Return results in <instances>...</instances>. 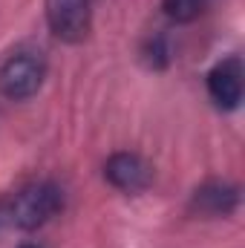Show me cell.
<instances>
[{
    "instance_id": "7",
    "label": "cell",
    "mask_w": 245,
    "mask_h": 248,
    "mask_svg": "<svg viewBox=\"0 0 245 248\" xmlns=\"http://www.w3.org/2000/svg\"><path fill=\"white\" fill-rule=\"evenodd\" d=\"M208 0H162V9L170 20L176 23H190L205 12Z\"/></svg>"
},
{
    "instance_id": "6",
    "label": "cell",
    "mask_w": 245,
    "mask_h": 248,
    "mask_svg": "<svg viewBox=\"0 0 245 248\" xmlns=\"http://www.w3.org/2000/svg\"><path fill=\"white\" fill-rule=\"evenodd\" d=\"M237 205H240V190L225 182H205L193 190L190 199V208L205 217H228L237 211Z\"/></svg>"
},
{
    "instance_id": "1",
    "label": "cell",
    "mask_w": 245,
    "mask_h": 248,
    "mask_svg": "<svg viewBox=\"0 0 245 248\" xmlns=\"http://www.w3.org/2000/svg\"><path fill=\"white\" fill-rule=\"evenodd\" d=\"M63 205V190L55 182H35L26 185L9 205V219L12 225L23 231H35L44 222H49Z\"/></svg>"
},
{
    "instance_id": "4",
    "label": "cell",
    "mask_w": 245,
    "mask_h": 248,
    "mask_svg": "<svg viewBox=\"0 0 245 248\" xmlns=\"http://www.w3.org/2000/svg\"><path fill=\"white\" fill-rule=\"evenodd\" d=\"M104 176L107 182L119 190L127 193H138L153 182V168L138 156V153H116L107 159L104 165Z\"/></svg>"
},
{
    "instance_id": "5",
    "label": "cell",
    "mask_w": 245,
    "mask_h": 248,
    "mask_svg": "<svg viewBox=\"0 0 245 248\" xmlns=\"http://www.w3.org/2000/svg\"><path fill=\"white\" fill-rule=\"evenodd\" d=\"M208 95L222 110L240 107L243 101V61L240 58H228L208 72Z\"/></svg>"
},
{
    "instance_id": "8",
    "label": "cell",
    "mask_w": 245,
    "mask_h": 248,
    "mask_svg": "<svg viewBox=\"0 0 245 248\" xmlns=\"http://www.w3.org/2000/svg\"><path fill=\"white\" fill-rule=\"evenodd\" d=\"M147 52H150V61L156 63V66H165V63L170 61V58H168V44H165V38H156V41H150Z\"/></svg>"
},
{
    "instance_id": "9",
    "label": "cell",
    "mask_w": 245,
    "mask_h": 248,
    "mask_svg": "<svg viewBox=\"0 0 245 248\" xmlns=\"http://www.w3.org/2000/svg\"><path fill=\"white\" fill-rule=\"evenodd\" d=\"M20 248H41V246H20Z\"/></svg>"
},
{
    "instance_id": "3",
    "label": "cell",
    "mask_w": 245,
    "mask_h": 248,
    "mask_svg": "<svg viewBox=\"0 0 245 248\" xmlns=\"http://www.w3.org/2000/svg\"><path fill=\"white\" fill-rule=\"evenodd\" d=\"M90 0H46V23L55 38L66 44H78L90 35L92 23Z\"/></svg>"
},
{
    "instance_id": "2",
    "label": "cell",
    "mask_w": 245,
    "mask_h": 248,
    "mask_svg": "<svg viewBox=\"0 0 245 248\" xmlns=\"http://www.w3.org/2000/svg\"><path fill=\"white\" fill-rule=\"evenodd\" d=\"M46 78V63L38 52H17L0 66V93L9 101L32 98Z\"/></svg>"
}]
</instances>
